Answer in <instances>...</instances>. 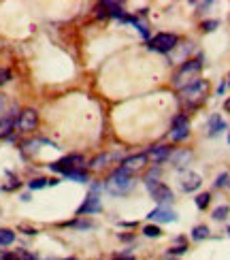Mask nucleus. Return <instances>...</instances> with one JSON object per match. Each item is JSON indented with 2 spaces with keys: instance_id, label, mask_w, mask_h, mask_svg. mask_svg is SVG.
Returning <instances> with one entry per match:
<instances>
[{
  "instance_id": "33",
  "label": "nucleus",
  "mask_w": 230,
  "mask_h": 260,
  "mask_svg": "<svg viewBox=\"0 0 230 260\" xmlns=\"http://www.w3.org/2000/svg\"><path fill=\"white\" fill-rule=\"evenodd\" d=\"M228 85H230V81H228Z\"/></svg>"
},
{
  "instance_id": "12",
  "label": "nucleus",
  "mask_w": 230,
  "mask_h": 260,
  "mask_svg": "<svg viewBox=\"0 0 230 260\" xmlns=\"http://www.w3.org/2000/svg\"><path fill=\"white\" fill-rule=\"evenodd\" d=\"M192 158H194V154L190 149H177V151H171V162L177 169H181V167H188L190 162H192Z\"/></svg>"
},
{
  "instance_id": "20",
  "label": "nucleus",
  "mask_w": 230,
  "mask_h": 260,
  "mask_svg": "<svg viewBox=\"0 0 230 260\" xmlns=\"http://www.w3.org/2000/svg\"><path fill=\"white\" fill-rule=\"evenodd\" d=\"M69 179H73V181H79V183H85L87 179H90V177H87V171L85 169H79V171H73V173H69V175H67Z\"/></svg>"
},
{
  "instance_id": "26",
  "label": "nucleus",
  "mask_w": 230,
  "mask_h": 260,
  "mask_svg": "<svg viewBox=\"0 0 230 260\" xmlns=\"http://www.w3.org/2000/svg\"><path fill=\"white\" fill-rule=\"evenodd\" d=\"M213 186H215V188H224V186H228V173H222V175L215 179Z\"/></svg>"
},
{
  "instance_id": "14",
  "label": "nucleus",
  "mask_w": 230,
  "mask_h": 260,
  "mask_svg": "<svg viewBox=\"0 0 230 260\" xmlns=\"http://www.w3.org/2000/svg\"><path fill=\"white\" fill-rule=\"evenodd\" d=\"M147 158H149L151 162H156V165H162L164 160L171 158V147H169V145H156V147H151L149 154H147Z\"/></svg>"
},
{
  "instance_id": "9",
  "label": "nucleus",
  "mask_w": 230,
  "mask_h": 260,
  "mask_svg": "<svg viewBox=\"0 0 230 260\" xmlns=\"http://www.w3.org/2000/svg\"><path fill=\"white\" fill-rule=\"evenodd\" d=\"M15 126H17V130H21V133H32V130L39 126V113L35 109H24L17 115Z\"/></svg>"
},
{
  "instance_id": "7",
  "label": "nucleus",
  "mask_w": 230,
  "mask_h": 260,
  "mask_svg": "<svg viewBox=\"0 0 230 260\" xmlns=\"http://www.w3.org/2000/svg\"><path fill=\"white\" fill-rule=\"evenodd\" d=\"M190 137V122H188V117L185 115H177L173 120V128H171V133H169V139L175 141V143H179V141H185Z\"/></svg>"
},
{
  "instance_id": "15",
  "label": "nucleus",
  "mask_w": 230,
  "mask_h": 260,
  "mask_svg": "<svg viewBox=\"0 0 230 260\" xmlns=\"http://www.w3.org/2000/svg\"><path fill=\"white\" fill-rule=\"evenodd\" d=\"M207 130H209V137H217L220 133H224L226 130V122H224V117L220 113H215L209 117V124H207Z\"/></svg>"
},
{
  "instance_id": "32",
  "label": "nucleus",
  "mask_w": 230,
  "mask_h": 260,
  "mask_svg": "<svg viewBox=\"0 0 230 260\" xmlns=\"http://www.w3.org/2000/svg\"><path fill=\"white\" fill-rule=\"evenodd\" d=\"M67 260H75V258H67Z\"/></svg>"
},
{
  "instance_id": "21",
  "label": "nucleus",
  "mask_w": 230,
  "mask_h": 260,
  "mask_svg": "<svg viewBox=\"0 0 230 260\" xmlns=\"http://www.w3.org/2000/svg\"><path fill=\"white\" fill-rule=\"evenodd\" d=\"M209 201H211V194L209 192H203V194L196 197V207H199V209H207V207H209Z\"/></svg>"
},
{
  "instance_id": "22",
  "label": "nucleus",
  "mask_w": 230,
  "mask_h": 260,
  "mask_svg": "<svg viewBox=\"0 0 230 260\" xmlns=\"http://www.w3.org/2000/svg\"><path fill=\"white\" fill-rule=\"evenodd\" d=\"M185 250H188V245H185V239H181V237H179L177 245H173L171 250H169V254H171V256H177V254H183Z\"/></svg>"
},
{
  "instance_id": "27",
  "label": "nucleus",
  "mask_w": 230,
  "mask_h": 260,
  "mask_svg": "<svg viewBox=\"0 0 230 260\" xmlns=\"http://www.w3.org/2000/svg\"><path fill=\"white\" fill-rule=\"evenodd\" d=\"M217 26H220V24H217V21H213V19H211V21H203V30H205V32H213Z\"/></svg>"
},
{
  "instance_id": "5",
  "label": "nucleus",
  "mask_w": 230,
  "mask_h": 260,
  "mask_svg": "<svg viewBox=\"0 0 230 260\" xmlns=\"http://www.w3.org/2000/svg\"><path fill=\"white\" fill-rule=\"evenodd\" d=\"M177 45H179V39H177V37L171 35V32H162V35L153 37V39L149 41L147 47H149L151 51H158V53H171Z\"/></svg>"
},
{
  "instance_id": "29",
  "label": "nucleus",
  "mask_w": 230,
  "mask_h": 260,
  "mask_svg": "<svg viewBox=\"0 0 230 260\" xmlns=\"http://www.w3.org/2000/svg\"><path fill=\"white\" fill-rule=\"evenodd\" d=\"M5 105H7V101H5V96H3V94H0V113H3V111H5Z\"/></svg>"
},
{
  "instance_id": "10",
  "label": "nucleus",
  "mask_w": 230,
  "mask_h": 260,
  "mask_svg": "<svg viewBox=\"0 0 230 260\" xmlns=\"http://www.w3.org/2000/svg\"><path fill=\"white\" fill-rule=\"evenodd\" d=\"M203 183V177L199 173H192V171H181V177H179V188L183 192H194L199 190Z\"/></svg>"
},
{
  "instance_id": "1",
  "label": "nucleus",
  "mask_w": 230,
  "mask_h": 260,
  "mask_svg": "<svg viewBox=\"0 0 230 260\" xmlns=\"http://www.w3.org/2000/svg\"><path fill=\"white\" fill-rule=\"evenodd\" d=\"M201 71H203V62L201 58H196V60H185L181 67L177 69V73L173 75V85L177 90H183V88H188V85L196 83L201 79Z\"/></svg>"
},
{
  "instance_id": "18",
  "label": "nucleus",
  "mask_w": 230,
  "mask_h": 260,
  "mask_svg": "<svg viewBox=\"0 0 230 260\" xmlns=\"http://www.w3.org/2000/svg\"><path fill=\"white\" fill-rule=\"evenodd\" d=\"M207 237H209V229H207L205 224L194 226V229H192V239L194 241H203V239H207Z\"/></svg>"
},
{
  "instance_id": "17",
  "label": "nucleus",
  "mask_w": 230,
  "mask_h": 260,
  "mask_svg": "<svg viewBox=\"0 0 230 260\" xmlns=\"http://www.w3.org/2000/svg\"><path fill=\"white\" fill-rule=\"evenodd\" d=\"M117 158H122V154H111V151H109V154H101V156H96V158L90 162V169H105L109 162L117 160Z\"/></svg>"
},
{
  "instance_id": "4",
  "label": "nucleus",
  "mask_w": 230,
  "mask_h": 260,
  "mask_svg": "<svg viewBox=\"0 0 230 260\" xmlns=\"http://www.w3.org/2000/svg\"><path fill=\"white\" fill-rule=\"evenodd\" d=\"M145 186H147V190H149V194H151V199L156 201V203H160V207H169V205L175 201L173 190H171L169 186H164L162 181L147 177V179H145Z\"/></svg>"
},
{
  "instance_id": "31",
  "label": "nucleus",
  "mask_w": 230,
  "mask_h": 260,
  "mask_svg": "<svg viewBox=\"0 0 230 260\" xmlns=\"http://www.w3.org/2000/svg\"><path fill=\"white\" fill-rule=\"evenodd\" d=\"M226 109H228V111H230V101H226Z\"/></svg>"
},
{
  "instance_id": "6",
  "label": "nucleus",
  "mask_w": 230,
  "mask_h": 260,
  "mask_svg": "<svg viewBox=\"0 0 230 260\" xmlns=\"http://www.w3.org/2000/svg\"><path fill=\"white\" fill-rule=\"evenodd\" d=\"M49 169H51L53 173H62V175L67 177L69 173L83 169V158H81V156H77V154H73V156H67V158H62V160L51 162Z\"/></svg>"
},
{
  "instance_id": "2",
  "label": "nucleus",
  "mask_w": 230,
  "mask_h": 260,
  "mask_svg": "<svg viewBox=\"0 0 230 260\" xmlns=\"http://www.w3.org/2000/svg\"><path fill=\"white\" fill-rule=\"evenodd\" d=\"M209 90H211L209 81H207V79H199L196 83L188 85V88L179 90V101H181V105L192 107V109H194V107H199V105H203L207 101Z\"/></svg>"
},
{
  "instance_id": "16",
  "label": "nucleus",
  "mask_w": 230,
  "mask_h": 260,
  "mask_svg": "<svg viewBox=\"0 0 230 260\" xmlns=\"http://www.w3.org/2000/svg\"><path fill=\"white\" fill-rule=\"evenodd\" d=\"M15 122H17L15 113H7L0 120V139H11V130L15 128Z\"/></svg>"
},
{
  "instance_id": "25",
  "label": "nucleus",
  "mask_w": 230,
  "mask_h": 260,
  "mask_svg": "<svg viewBox=\"0 0 230 260\" xmlns=\"http://www.w3.org/2000/svg\"><path fill=\"white\" fill-rule=\"evenodd\" d=\"M143 235L145 237H151V239H156V237H160V229H158V226H145Z\"/></svg>"
},
{
  "instance_id": "34",
  "label": "nucleus",
  "mask_w": 230,
  "mask_h": 260,
  "mask_svg": "<svg viewBox=\"0 0 230 260\" xmlns=\"http://www.w3.org/2000/svg\"><path fill=\"white\" fill-rule=\"evenodd\" d=\"M228 233H230V231H228Z\"/></svg>"
},
{
  "instance_id": "8",
  "label": "nucleus",
  "mask_w": 230,
  "mask_h": 260,
  "mask_svg": "<svg viewBox=\"0 0 230 260\" xmlns=\"http://www.w3.org/2000/svg\"><path fill=\"white\" fill-rule=\"evenodd\" d=\"M147 154H135V156H128L122 160V167H119V171H124L126 175H133V173H139V171H143L147 167Z\"/></svg>"
},
{
  "instance_id": "28",
  "label": "nucleus",
  "mask_w": 230,
  "mask_h": 260,
  "mask_svg": "<svg viewBox=\"0 0 230 260\" xmlns=\"http://www.w3.org/2000/svg\"><path fill=\"white\" fill-rule=\"evenodd\" d=\"M9 77H11V73H9V71H0V85L7 83V81H9Z\"/></svg>"
},
{
  "instance_id": "19",
  "label": "nucleus",
  "mask_w": 230,
  "mask_h": 260,
  "mask_svg": "<svg viewBox=\"0 0 230 260\" xmlns=\"http://www.w3.org/2000/svg\"><path fill=\"white\" fill-rule=\"evenodd\" d=\"M15 241V233L11 229H0V245H11Z\"/></svg>"
},
{
  "instance_id": "23",
  "label": "nucleus",
  "mask_w": 230,
  "mask_h": 260,
  "mask_svg": "<svg viewBox=\"0 0 230 260\" xmlns=\"http://www.w3.org/2000/svg\"><path fill=\"white\" fill-rule=\"evenodd\" d=\"M30 190H41V188H45V186H49V179H45V177H39V179H32L30 183Z\"/></svg>"
},
{
  "instance_id": "24",
  "label": "nucleus",
  "mask_w": 230,
  "mask_h": 260,
  "mask_svg": "<svg viewBox=\"0 0 230 260\" xmlns=\"http://www.w3.org/2000/svg\"><path fill=\"white\" fill-rule=\"evenodd\" d=\"M226 215H228V205H222V207H217L213 211V218L215 220H226Z\"/></svg>"
},
{
  "instance_id": "3",
  "label": "nucleus",
  "mask_w": 230,
  "mask_h": 260,
  "mask_svg": "<svg viewBox=\"0 0 230 260\" xmlns=\"http://www.w3.org/2000/svg\"><path fill=\"white\" fill-rule=\"evenodd\" d=\"M135 186H137V181L133 179V175H126V173L119 171V169L105 181L107 192L113 194V197H126V194H130L135 190Z\"/></svg>"
},
{
  "instance_id": "13",
  "label": "nucleus",
  "mask_w": 230,
  "mask_h": 260,
  "mask_svg": "<svg viewBox=\"0 0 230 260\" xmlns=\"http://www.w3.org/2000/svg\"><path fill=\"white\" fill-rule=\"evenodd\" d=\"M149 220L171 224V222L177 220V215H175V211H173V209H169V207H158V209H153V211L149 213Z\"/></svg>"
},
{
  "instance_id": "30",
  "label": "nucleus",
  "mask_w": 230,
  "mask_h": 260,
  "mask_svg": "<svg viewBox=\"0 0 230 260\" xmlns=\"http://www.w3.org/2000/svg\"><path fill=\"white\" fill-rule=\"evenodd\" d=\"M113 260H135L133 256H117V258H113Z\"/></svg>"
},
{
  "instance_id": "11",
  "label": "nucleus",
  "mask_w": 230,
  "mask_h": 260,
  "mask_svg": "<svg viewBox=\"0 0 230 260\" xmlns=\"http://www.w3.org/2000/svg\"><path fill=\"white\" fill-rule=\"evenodd\" d=\"M103 209V205H101V197H98L96 192H90L85 197V203L81 205L79 209H77V215H85V213H98Z\"/></svg>"
}]
</instances>
